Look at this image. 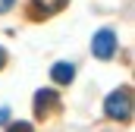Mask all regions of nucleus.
<instances>
[{
    "instance_id": "nucleus-1",
    "label": "nucleus",
    "mask_w": 135,
    "mask_h": 132,
    "mask_svg": "<svg viewBox=\"0 0 135 132\" xmlns=\"http://www.w3.org/2000/svg\"><path fill=\"white\" fill-rule=\"evenodd\" d=\"M104 113H107L110 120H123V123H129V120H132V91H129V88L113 91L110 98L104 101Z\"/></svg>"
},
{
    "instance_id": "nucleus-2",
    "label": "nucleus",
    "mask_w": 135,
    "mask_h": 132,
    "mask_svg": "<svg viewBox=\"0 0 135 132\" xmlns=\"http://www.w3.org/2000/svg\"><path fill=\"white\" fill-rule=\"evenodd\" d=\"M113 50H116V35L110 32V29H101V32L91 38V54L98 60H110Z\"/></svg>"
},
{
    "instance_id": "nucleus-3",
    "label": "nucleus",
    "mask_w": 135,
    "mask_h": 132,
    "mask_svg": "<svg viewBox=\"0 0 135 132\" xmlns=\"http://www.w3.org/2000/svg\"><path fill=\"white\" fill-rule=\"evenodd\" d=\"M57 107V91H50V88H41L38 95H35V116H47L50 110Z\"/></svg>"
},
{
    "instance_id": "nucleus-4",
    "label": "nucleus",
    "mask_w": 135,
    "mask_h": 132,
    "mask_svg": "<svg viewBox=\"0 0 135 132\" xmlns=\"http://www.w3.org/2000/svg\"><path fill=\"white\" fill-rule=\"evenodd\" d=\"M50 76H54V82H60V85H69V82L75 79V66H72V63H54Z\"/></svg>"
},
{
    "instance_id": "nucleus-5",
    "label": "nucleus",
    "mask_w": 135,
    "mask_h": 132,
    "mask_svg": "<svg viewBox=\"0 0 135 132\" xmlns=\"http://www.w3.org/2000/svg\"><path fill=\"white\" fill-rule=\"evenodd\" d=\"M32 6H35V13L41 16H50V13H60L63 6H66V0H32Z\"/></svg>"
},
{
    "instance_id": "nucleus-6",
    "label": "nucleus",
    "mask_w": 135,
    "mask_h": 132,
    "mask_svg": "<svg viewBox=\"0 0 135 132\" xmlns=\"http://www.w3.org/2000/svg\"><path fill=\"white\" fill-rule=\"evenodd\" d=\"M9 132H35V129L28 126V123H13V126H9Z\"/></svg>"
},
{
    "instance_id": "nucleus-7",
    "label": "nucleus",
    "mask_w": 135,
    "mask_h": 132,
    "mask_svg": "<svg viewBox=\"0 0 135 132\" xmlns=\"http://www.w3.org/2000/svg\"><path fill=\"white\" fill-rule=\"evenodd\" d=\"M13 3H16V0H0V13H6V10H9Z\"/></svg>"
},
{
    "instance_id": "nucleus-8",
    "label": "nucleus",
    "mask_w": 135,
    "mask_h": 132,
    "mask_svg": "<svg viewBox=\"0 0 135 132\" xmlns=\"http://www.w3.org/2000/svg\"><path fill=\"white\" fill-rule=\"evenodd\" d=\"M6 120H9V110H6V107H0V123H6Z\"/></svg>"
},
{
    "instance_id": "nucleus-9",
    "label": "nucleus",
    "mask_w": 135,
    "mask_h": 132,
    "mask_svg": "<svg viewBox=\"0 0 135 132\" xmlns=\"http://www.w3.org/2000/svg\"><path fill=\"white\" fill-rule=\"evenodd\" d=\"M3 63H6V54H3V47H0V69H3Z\"/></svg>"
}]
</instances>
